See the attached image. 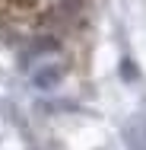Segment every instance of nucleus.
<instances>
[{"mask_svg":"<svg viewBox=\"0 0 146 150\" xmlns=\"http://www.w3.org/2000/svg\"><path fill=\"white\" fill-rule=\"evenodd\" d=\"M35 3L38 0H0V13H6V16H26L35 10Z\"/></svg>","mask_w":146,"mask_h":150,"instance_id":"obj_1","label":"nucleus"}]
</instances>
